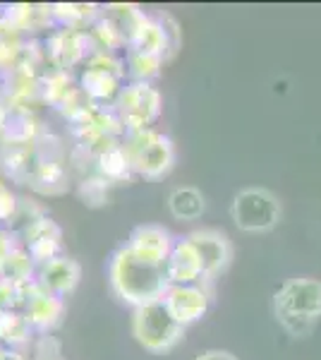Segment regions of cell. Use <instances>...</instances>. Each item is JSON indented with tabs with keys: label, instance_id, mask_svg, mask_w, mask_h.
I'll return each instance as SVG.
<instances>
[{
	"label": "cell",
	"instance_id": "52a82bcc",
	"mask_svg": "<svg viewBox=\"0 0 321 360\" xmlns=\"http://www.w3.org/2000/svg\"><path fill=\"white\" fill-rule=\"evenodd\" d=\"M163 269H166V278L171 286H195V283H199L204 278L199 252L190 243V238L175 240Z\"/></svg>",
	"mask_w": 321,
	"mask_h": 360
},
{
	"label": "cell",
	"instance_id": "e0dca14e",
	"mask_svg": "<svg viewBox=\"0 0 321 360\" xmlns=\"http://www.w3.org/2000/svg\"><path fill=\"white\" fill-rule=\"evenodd\" d=\"M25 46V34L10 25L5 17H0V72H5V70L15 65V60L20 58Z\"/></svg>",
	"mask_w": 321,
	"mask_h": 360
},
{
	"label": "cell",
	"instance_id": "8992f818",
	"mask_svg": "<svg viewBox=\"0 0 321 360\" xmlns=\"http://www.w3.org/2000/svg\"><path fill=\"white\" fill-rule=\"evenodd\" d=\"M232 221L247 233H264L281 221V202L264 188H244L232 200Z\"/></svg>",
	"mask_w": 321,
	"mask_h": 360
},
{
	"label": "cell",
	"instance_id": "6da1fadb",
	"mask_svg": "<svg viewBox=\"0 0 321 360\" xmlns=\"http://www.w3.org/2000/svg\"><path fill=\"white\" fill-rule=\"evenodd\" d=\"M110 286L118 293V298L134 305L137 310V307L163 300L171 283L166 278L163 264L151 262L127 245L120 248L110 259Z\"/></svg>",
	"mask_w": 321,
	"mask_h": 360
},
{
	"label": "cell",
	"instance_id": "8fae6325",
	"mask_svg": "<svg viewBox=\"0 0 321 360\" xmlns=\"http://www.w3.org/2000/svg\"><path fill=\"white\" fill-rule=\"evenodd\" d=\"M79 278V266L74 259L70 257H55L51 262L41 264L39 269V278L41 288L48 293L58 295V298H65V295L77 286Z\"/></svg>",
	"mask_w": 321,
	"mask_h": 360
},
{
	"label": "cell",
	"instance_id": "5bb4252c",
	"mask_svg": "<svg viewBox=\"0 0 321 360\" xmlns=\"http://www.w3.org/2000/svg\"><path fill=\"white\" fill-rule=\"evenodd\" d=\"M168 207L175 219L195 221L204 214V197L197 188H175L168 197Z\"/></svg>",
	"mask_w": 321,
	"mask_h": 360
},
{
	"label": "cell",
	"instance_id": "30bf717a",
	"mask_svg": "<svg viewBox=\"0 0 321 360\" xmlns=\"http://www.w3.org/2000/svg\"><path fill=\"white\" fill-rule=\"evenodd\" d=\"M127 245H130L134 252L142 255V257L151 259V262L166 264L175 240H173V236L163 229V226L144 224V226H137V229L132 231L130 243H127Z\"/></svg>",
	"mask_w": 321,
	"mask_h": 360
},
{
	"label": "cell",
	"instance_id": "9c48e42d",
	"mask_svg": "<svg viewBox=\"0 0 321 360\" xmlns=\"http://www.w3.org/2000/svg\"><path fill=\"white\" fill-rule=\"evenodd\" d=\"M163 303L171 310V315L178 319L183 327L197 322L207 315L209 310V293L199 283L195 286H171L163 295Z\"/></svg>",
	"mask_w": 321,
	"mask_h": 360
},
{
	"label": "cell",
	"instance_id": "4fadbf2b",
	"mask_svg": "<svg viewBox=\"0 0 321 360\" xmlns=\"http://www.w3.org/2000/svg\"><path fill=\"white\" fill-rule=\"evenodd\" d=\"M103 15L115 25V29L120 32V37L125 39L127 49H130V44L139 37V32H142L144 25L149 22V17L144 15V10H139L137 5H108Z\"/></svg>",
	"mask_w": 321,
	"mask_h": 360
},
{
	"label": "cell",
	"instance_id": "7402d4cb",
	"mask_svg": "<svg viewBox=\"0 0 321 360\" xmlns=\"http://www.w3.org/2000/svg\"><path fill=\"white\" fill-rule=\"evenodd\" d=\"M8 111H10V106L5 103V98H0V135H3L5 120H8Z\"/></svg>",
	"mask_w": 321,
	"mask_h": 360
},
{
	"label": "cell",
	"instance_id": "2e32d148",
	"mask_svg": "<svg viewBox=\"0 0 321 360\" xmlns=\"http://www.w3.org/2000/svg\"><path fill=\"white\" fill-rule=\"evenodd\" d=\"M163 60H166V58H161V56H149V53H137V51H127L125 75H130L132 82L151 84V79L159 77Z\"/></svg>",
	"mask_w": 321,
	"mask_h": 360
},
{
	"label": "cell",
	"instance_id": "3957f363",
	"mask_svg": "<svg viewBox=\"0 0 321 360\" xmlns=\"http://www.w3.org/2000/svg\"><path fill=\"white\" fill-rule=\"evenodd\" d=\"M122 149L132 164V171L144 178H161L171 171L175 161L173 142L166 135L156 132L154 127L147 130H132L122 137Z\"/></svg>",
	"mask_w": 321,
	"mask_h": 360
},
{
	"label": "cell",
	"instance_id": "44dd1931",
	"mask_svg": "<svg viewBox=\"0 0 321 360\" xmlns=\"http://www.w3.org/2000/svg\"><path fill=\"white\" fill-rule=\"evenodd\" d=\"M195 360H237V358L228 351H207V353H202V356H197Z\"/></svg>",
	"mask_w": 321,
	"mask_h": 360
},
{
	"label": "cell",
	"instance_id": "7a4b0ae2",
	"mask_svg": "<svg viewBox=\"0 0 321 360\" xmlns=\"http://www.w3.org/2000/svg\"><path fill=\"white\" fill-rule=\"evenodd\" d=\"M276 317L293 336H305L321 317V281L319 278H290L278 288Z\"/></svg>",
	"mask_w": 321,
	"mask_h": 360
},
{
	"label": "cell",
	"instance_id": "ffe728a7",
	"mask_svg": "<svg viewBox=\"0 0 321 360\" xmlns=\"http://www.w3.org/2000/svg\"><path fill=\"white\" fill-rule=\"evenodd\" d=\"M159 22L163 25V32H166V39H168V58H171L180 46V29H178V22L173 20L171 15H159Z\"/></svg>",
	"mask_w": 321,
	"mask_h": 360
},
{
	"label": "cell",
	"instance_id": "ba28073f",
	"mask_svg": "<svg viewBox=\"0 0 321 360\" xmlns=\"http://www.w3.org/2000/svg\"><path fill=\"white\" fill-rule=\"evenodd\" d=\"M190 243L197 248L204 266V278H211L218 271H223L228 262L232 257V250H230V240H228L225 233L216 229H202V231H192L188 236Z\"/></svg>",
	"mask_w": 321,
	"mask_h": 360
},
{
	"label": "cell",
	"instance_id": "277c9868",
	"mask_svg": "<svg viewBox=\"0 0 321 360\" xmlns=\"http://www.w3.org/2000/svg\"><path fill=\"white\" fill-rule=\"evenodd\" d=\"M132 332H134V339L147 348V351L163 353L183 339L185 327L171 315L166 303L159 300V303H151V305H144L134 310Z\"/></svg>",
	"mask_w": 321,
	"mask_h": 360
},
{
	"label": "cell",
	"instance_id": "ac0fdd59",
	"mask_svg": "<svg viewBox=\"0 0 321 360\" xmlns=\"http://www.w3.org/2000/svg\"><path fill=\"white\" fill-rule=\"evenodd\" d=\"M34 324L29 322V317L25 312H3L0 315V341L10 346H17V344H25L29 341V334H32Z\"/></svg>",
	"mask_w": 321,
	"mask_h": 360
},
{
	"label": "cell",
	"instance_id": "d6986e66",
	"mask_svg": "<svg viewBox=\"0 0 321 360\" xmlns=\"http://www.w3.org/2000/svg\"><path fill=\"white\" fill-rule=\"evenodd\" d=\"M108 180L106 178H89V180H81V188H79V195L86 205L91 207H98L106 202L108 197Z\"/></svg>",
	"mask_w": 321,
	"mask_h": 360
},
{
	"label": "cell",
	"instance_id": "9a60e30c",
	"mask_svg": "<svg viewBox=\"0 0 321 360\" xmlns=\"http://www.w3.org/2000/svg\"><path fill=\"white\" fill-rule=\"evenodd\" d=\"M96 168L101 173V178H106L108 183H118V180L130 178V173H134L130 159H127L125 149H122V142L110 147L101 156H96Z\"/></svg>",
	"mask_w": 321,
	"mask_h": 360
},
{
	"label": "cell",
	"instance_id": "5b68a950",
	"mask_svg": "<svg viewBox=\"0 0 321 360\" xmlns=\"http://www.w3.org/2000/svg\"><path fill=\"white\" fill-rule=\"evenodd\" d=\"M113 108L127 132L147 130V127H151L156 120H159L161 108H163V98L154 84L130 82L120 89Z\"/></svg>",
	"mask_w": 321,
	"mask_h": 360
},
{
	"label": "cell",
	"instance_id": "7c38bea8",
	"mask_svg": "<svg viewBox=\"0 0 321 360\" xmlns=\"http://www.w3.org/2000/svg\"><path fill=\"white\" fill-rule=\"evenodd\" d=\"M60 312H63V298L44 291L41 283H39L37 293H34L25 305V315L29 317V322H32L37 329L53 327L58 322V317H60Z\"/></svg>",
	"mask_w": 321,
	"mask_h": 360
}]
</instances>
